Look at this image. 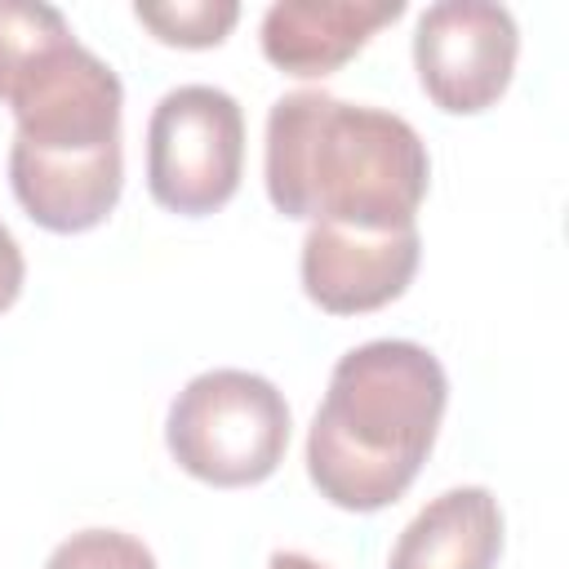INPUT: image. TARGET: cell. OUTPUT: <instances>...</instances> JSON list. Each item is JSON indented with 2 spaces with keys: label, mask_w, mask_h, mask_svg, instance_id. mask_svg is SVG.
Instances as JSON below:
<instances>
[{
  "label": "cell",
  "mask_w": 569,
  "mask_h": 569,
  "mask_svg": "<svg viewBox=\"0 0 569 569\" xmlns=\"http://www.w3.org/2000/svg\"><path fill=\"white\" fill-rule=\"evenodd\" d=\"M244 169V116L227 89L178 84L147 120V191L160 209L204 218L222 209Z\"/></svg>",
  "instance_id": "obj_4"
},
{
  "label": "cell",
  "mask_w": 569,
  "mask_h": 569,
  "mask_svg": "<svg viewBox=\"0 0 569 569\" xmlns=\"http://www.w3.org/2000/svg\"><path fill=\"white\" fill-rule=\"evenodd\" d=\"M449 405L445 365L405 338L351 347L307 431V476L342 511L391 507L422 471Z\"/></svg>",
  "instance_id": "obj_2"
},
{
  "label": "cell",
  "mask_w": 569,
  "mask_h": 569,
  "mask_svg": "<svg viewBox=\"0 0 569 569\" xmlns=\"http://www.w3.org/2000/svg\"><path fill=\"white\" fill-rule=\"evenodd\" d=\"M502 556V507L485 485L445 489L396 538L387 569H493Z\"/></svg>",
  "instance_id": "obj_10"
},
{
  "label": "cell",
  "mask_w": 569,
  "mask_h": 569,
  "mask_svg": "<svg viewBox=\"0 0 569 569\" xmlns=\"http://www.w3.org/2000/svg\"><path fill=\"white\" fill-rule=\"evenodd\" d=\"M22 280H27V262H22V249L13 240V231L0 222V311H9L22 293Z\"/></svg>",
  "instance_id": "obj_14"
},
{
  "label": "cell",
  "mask_w": 569,
  "mask_h": 569,
  "mask_svg": "<svg viewBox=\"0 0 569 569\" xmlns=\"http://www.w3.org/2000/svg\"><path fill=\"white\" fill-rule=\"evenodd\" d=\"M44 569H160L156 556L120 529H80L53 547Z\"/></svg>",
  "instance_id": "obj_13"
},
{
  "label": "cell",
  "mask_w": 569,
  "mask_h": 569,
  "mask_svg": "<svg viewBox=\"0 0 569 569\" xmlns=\"http://www.w3.org/2000/svg\"><path fill=\"white\" fill-rule=\"evenodd\" d=\"M422 258L418 227L351 231L311 222L302 240V293L329 316H365L396 302Z\"/></svg>",
  "instance_id": "obj_7"
},
{
  "label": "cell",
  "mask_w": 569,
  "mask_h": 569,
  "mask_svg": "<svg viewBox=\"0 0 569 569\" xmlns=\"http://www.w3.org/2000/svg\"><path fill=\"white\" fill-rule=\"evenodd\" d=\"M13 142L44 156H84L120 142V76L80 40L53 53L13 98Z\"/></svg>",
  "instance_id": "obj_6"
},
{
  "label": "cell",
  "mask_w": 569,
  "mask_h": 569,
  "mask_svg": "<svg viewBox=\"0 0 569 569\" xmlns=\"http://www.w3.org/2000/svg\"><path fill=\"white\" fill-rule=\"evenodd\" d=\"M267 569H325V565L311 560V556H302V551H276Z\"/></svg>",
  "instance_id": "obj_15"
},
{
  "label": "cell",
  "mask_w": 569,
  "mask_h": 569,
  "mask_svg": "<svg viewBox=\"0 0 569 569\" xmlns=\"http://www.w3.org/2000/svg\"><path fill=\"white\" fill-rule=\"evenodd\" d=\"M262 173L284 218L396 231L418 227L431 160L405 116L298 89L271 102Z\"/></svg>",
  "instance_id": "obj_1"
},
{
  "label": "cell",
  "mask_w": 569,
  "mask_h": 569,
  "mask_svg": "<svg viewBox=\"0 0 569 569\" xmlns=\"http://www.w3.org/2000/svg\"><path fill=\"white\" fill-rule=\"evenodd\" d=\"M164 445L173 462L218 489L262 485L289 449V405L249 369L196 373L169 405Z\"/></svg>",
  "instance_id": "obj_3"
},
{
  "label": "cell",
  "mask_w": 569,
  "mask_h": 569,
  "mask_svg": "<svg viewBox=\"0 0 569 569\" xmlns=\"http://www.w3.org/2000/svg\"><path fill=\"white\" fill-rule=\"evenodd\" d=\"M405 13L400 0L356 4V0H280L262 13V58L298 80L333 76L351 62L387 22Z\"/></svg>",
  "instance_id": "obj_9"
},
{
  "label": "cell",
  "mask_w": 569,
  "mask_h": 569,
  "mask_svg": "<svg viewBox=\"0 0 569 569\" xmlns=\"http://www.w3.org/2000/svg\"><path fill=\"white\" fill-rule=\"evenodd\" d=\"M520 31L511 9L489 0H440L422 9L413 31V67L422 93L449 116L489 111L516 71Z\"/></svg>",
  "instance_id": "obj_5"
},
{
  "label": "cell",
  "mask_w": 569,
  "mask_h": 569,
  "mask_svg": "<svg viewBox=\"0 0 569 569\" xmlns=\"http://www.w3.org/2000/svg\"><path fill=\"white\" fill-rule=\"evenodd\" d=\"M133 18L160 40L178 49H213L240 18L236 0H138Z\"/></svg>",
  "instance_id": "obj_12"
},
{
  "label": "cell",
  "mask_w": 569,
  "mask_h": 569,
  "mask_svg": "<svg viewBox=\"0 0 569 569\" xmlns=\"http://www.w3.org/2000/svg\"><path fill=\"white\" fill-rule=\"evenodd\" d=\"M9 187L22 204V213L53 231V236H80L111 218L124 187V151L102 147L84 156H44L27 147H9Z\"/></svg>",
  "instance_id": "obj_8"
},
{
  "label": "cell",
  "mask_w": 569,
  "mask_h": 569,
  "mask_svg": "<svg viewBox=\"0 0 569 569\" xmlns=\"http://www.w3.org/2000/svg\"><path fill=\"white\" fill-rule=\"evenodd\" d=\"M67 44H76V36L53 4L0 0V102H9Z\"/></svg>",
  "instance_id": "obj_11"
}]
</instances>
